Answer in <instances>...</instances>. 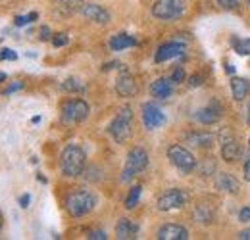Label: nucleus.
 Returning <instances> with one entry per match:
<instances>
[{
  "mask_svg": "<svg viewBox=\"0 0 250 240\" xmlns=\"http://www.w3.org/2000/svg\"><path fill=\"white\" fill-rule=\"evenodd\" d=\"M87 154L79 144H67L60 156V169L63 177H79L85 171Z\"/></svg>",
  "mask_w": 250,
  "mask_h": 240,
  "instance_id": "obj_1",
  "label": "nucleus"
},
{
  "mask_svg": "<svg viewBox=\"0 0 250 240\" xmlns=\"http://www.w3.org/2000/svg\"><path fill=\"white\" fill-rule=\"evenodd\" d=\"M96 206V196L87 188H75L65 198V210L71 217H83Z\"/></svg>",
  "mask_w": 250,
  "mask_h": 240,
  "instance_id": "obj_2",
  "label": "nucleus"
},
{
  "mask_svg": "<svg viewBox=\"0 0 250 240\" xmlns=\"http://www.w3.org/2000/svg\"><path fill=\"white\" fill-rule=\"evenodd\" d=\"M108 135L118 142L125 144L133 135V110L131 106H122L116 118L108 125Z\"/></svg>",
  "mask_w": 250,
  "mask_h": 240,
  "instance_id": "obj_3",
  "label": "nucleus"
},
{
  "mask_svg": "<svg viewBox=\"0 0 250 240\" xmlns=\"http://www.w3.org/2000/svg\"><path fill=\"white\" fill-rule=\"evenodd\" d=\"M146 167H148V154H146L145 148L135 146V148H131L129 154H127V160H125L124 171H122L120 180L122 182H129V180L135 179L141 171H145Z\"/></svg>",
  "mask_w": 250,
  "mask_h": 240,
  "instance_id": "obj_4",
  "label": "nucleus"
},
{
  "mask_svg": "<svg viewBox=\"0 0 250 240\" xmlns=\"http://www.w3.org/2000/svg\"><path fill=\"white\" fill-rule=\"evenodd\" d=\"M91 114V108L81 98H69L62 104V123L65 125H77L85 121Z\"/></svg>",
  "mask_w": 250,
  "mask_h": 240,
  "instance_id": "obj_5",
  "label": "nucleus"
},
{
  "mask_svg": "<svg viewBox=\"0 0 250 240\" xmlns=\"http://www.w3.org/2000/svg\"><path fill=\"white\" fill-rule=\"evenodd\" d=\"M185 14V2L183 0H156L152 6V16L162 21L179 20Z\"/></svg>",
  "mask_w": 250,
  "mask_h": 240,
  "instance_id": "obj_6",
  "label": "nucleus"
},
{
  "mask_svg": "<svg viewBox=\"0 0 250 240\" xmlns=\"http://www.w3.org/2000/svg\"><path fill=\"white\" fill-rule=\"evenodd\" d=\"M167 160L183 173H190L196 167V158L181 144H171L167 148Z\"/></svg>",
  "mask_w": 250,
  "mask_h": 240,
  "instance_id": "obj_7",
  "label": "nucleus"
},
{
  "mask_svg": "<svg viewBox=\"0 0 250 240\" xmlns=\"http://www.w3.org/2000/svg\"><path fill=\"white\" fill-rule=\"evenodd\" d=\"M188 196L185 190L181 188H169L166 190L160 198H158V210L160 211H171V210H179L187 204Z\"/></svg>",
  "mask_w": 250,
  "mask_h": 240,
  "instance_id": "obj_8",
  "label": "nucleus"
},
{
  "mask_svg": "<svg viewBox=\"0 0 250 240\" xmlns=\"http://www.w3.org/2000/svg\"><path fill=\"white\" fill-rule=\"evenodd\" d=\"M219 142H221V156L225 161H237L243 156V148L235 135L229 129H221L219 133Z\"/></svg>",
  "mask_w": 250,
  "mask_h": 240,
  "instance_id": "obj_9",
  "label": "nucleus"
},
{
  "mask_svg": "<svg viewBox=\"0 0 250 240\" xmlns=\"http://www.w3.org/2000/svg\"><path fill=\"white\" fill-rule=\"evenodd\" d=\"M143 123H145V127L148 131L158 129V127H162L166 123V114L158 108L156 104L146 102V104H143Z\"/></svg>",
  "mask_w": 250,
  "mask_h": 240,
  "instance_id": "obj_10",
  "label": "nucleus"
},
{
  "mask_svg": "<svg viewBox=\"0 0 250 240\" xmlns=\"http://www.w3.org/2000/svg\"><path fill=\"white\" fill-rule=\"evenodd\" d=\"M81 14H83L87 20H91L94 23H100V25H106V23H110V20H112L110 12H108L104 6L94 4V2H85L83 8H81Z\"/></svg>",
  "mask_w": 250,
  "mask_h": 240,
  "instance_id": "obj_11",
  "label": "nucleus"
},
{
  "mask_svg": "<svg viewBox=\"0 0 250 240\" xmlns=\"http://www.w3.org/2000/svg\"><path fill=\"white\" fill-rule=\"evenodd\" d=\"M183 52H185V44L177 42V40H171V42H166V44H162L158 48L156 54H154V61L156 63H164V61L183 56Z\"/></svg>",
  "mask_w": 250,
  "mask_h": 240,
  "instance_id": "obj_12",
  "label": "nucleus"
},
{
  "mask_svg": "<svg viewBox=\"0 0 250 240\" xmlns=\"http://www.w3.org/2000/svg\"><path fill=\"white\" fill-rule=\"evenodd\" d=\"M219 118H221V106L216 100L194 112V120L198 123H202V125H214V123L219 121Z\"/></svg>",
  "mask_w": 250,
  "mask_h": 240,
  "instance_id": "obj_13",
  "label": "nucleus"
},
{
  "mask_svg": "<svg viewBox=\"0 0 250 240\" xmlns=\"http://www.w3.org/2000/svg\"><path fill=\"white\" fill-rule=\"evenodd\" d=\"M158 240H187L188 239V231L183 225H177V223H166L158 229L156 233Z\"/></svg>",
  "mask_w": 250,
  "mask_h": 240,
  "instance_id": "obj_14",
  "label": "nucleus"
},
{
  "mask_svg": "<svg viewBox=\"0 0 250 240\" xmlns=\"http://www.w3.org/2000/svg\"><path fill=\"white\" fill-rule=\"evenodd\" d=\"M116 92H118L122 98H131V96H135V94L139 92L135 77H133L131 73H127L125 69L122 71V75L116 79Z\"/></svg>",
  "mask_w": 250,
  "mask_h": 240,
  "instance_id": "obj_15",
  "label": "nucleus"
},
{
  "mask_svg": "<svg viewBox=\"0 0 250 240\" xmlns=\"http://www.w3.org/2000/svg\"><path fill=\"white\" fill-rule=\"evenodd\" d=\"M139 235V225L133 221V219H127V217H122L116 225V237L120 240H133L137 239Z\"/></svg>",
  "mask_w": 250,
  "mask_h": 240,
  "instance_id": "obj_16",
  "label": "nucleus"
},
{
  "mask_svg": "<svg viewBox=\"0 0 250 240\" xmlns=\"http://www.w3.org/2000/svg\"><path fill=\"white\" fill-rule=\"evenodd\" d=\"M185 140L188 144L196 146V148H212L214 142H216V137L208 131H194V133H188Z\"/></svg>",
  "mask_w": 250,
  "mask_h": 240,
  "instance_id": "obj_17",
  "label": "nucleus"
},
{
  "mask_svg": "<svg viewBox=\"0 0 250 240\" xmlns=\"http://www.w3.org/2000/svg\"><path fill=\"white\" fill-rule=\"evenodd\" d=\"M173 92V81L171 79H166V77H160L156 79L152 85H150V94L154 98H169Z\"/></svg>",
  "mask_w": 250,
  "mask_h": 240,
  "instance_id": "obj_18",
  "label": "nucleus"
},
{
  "mask_svg": "<svg viewBox=\"0 0 250 240\" xmlns=\"http://www.w3.org/2000/svg\"><path fill=\"white\" fill-rule=\"evenodd\" d=\"M216 186L221 192H227V194H237L239 188H241V182L235 179L233 175L229 173H219L216 177Z\"/></svg>",
  "mask_w": 250,
  "mask_h": 240,
  "instance_id": "obj_19",
  "label": "nucleus"
},
{
  "mask_svg": "<svg viewBox=\"0 0 250 240\" xmlns=\"http://www.w3.org/2000/svg\"><path fill=\"white\" fill-rule=\"evenodd\" d=\"M231 92H233V98L237 102H243L250 94V81L243 79V77H233L231 79Z\"/></svg>",
  "mask_w": 250,
  "mask_h": 240,
  "instance_id": "obj_20",
  "label": "nucleus"
},
{
  "mask_svg": "<svg viewBox=\"0 0 250 240\" xmlns=\"http://www.w3.org/2000/svg\"><path fill=\"white\" fill-rule=\"evenodd\" d=\"M135 44H137V39L127 35V33H118L110 39V50H114V52H122L125 48L135 46Z\"/></svg>",
  "mask_w": 250,
  "mask_h": 240,
  "instance_id": "obj_21",
  "label": "nucleus"
},
{
  "mask_svg": "<svg viewBox=\"0 0 250 240\" xmlns=\"http://www.w3.org/2000/svg\"><path fill=\"white\" fill-rule=\"evenodd\" d=\"M54 4H56L58 12H62L63 16H69V14L81 12L85 0H54Z\"/></svg>",
  "mask_w": 250,
  "mask_h": 240,
  "instance_id": "obj_22",
  "label": "nucleus"
},
{
  "mask_svg": "<svg viewBox=\"0 0 250 240\" xmlns=\"http://www.w3.org/2000/svg\"><path fill=\"white\" fill-rule=\"evenodd\" d=\"M231 46L239 56H250V39H231Z\"/></svg>",
  "mask_w": 250,
  "mask_h": 240,
  "instance_id": "obj_23",
  "label": "nucleus"
},
{
  "mask_svg": "<svg viewBox=\"0 0 250 240\" xmlns=\"http://www.w3.org/2000/svg\"><path fill=\"white\" fill-rule=\"evenodd\" d=\"M141 192H143V186H141V184L131 186V190H129V194H127V198H125V208H127V210L137 208L139 198H141Z\"/></svg>",
  "mask_w": 250,
  "mask_h": 240,
  "instance_id": "obj_24",
  "label": "nucleus"
},
{
  "mask_svg": "<svg viewBox=\"0 0 250 240\" xmlns=\"http://www.w3.org/2000/svg\"><path fill=\"white\" fill-rule=\"evenodd\" d=\"M37 20H39V14L37 12H31L27 16H16L14 18V25L16 27H25V25H29V23L37 21Z\"/></svg>",
  "mask_w": 250,
  "mask_h": 240,
  "instance_id": "obj_25",
  "label": "nucleus"
},
{
  "mask_svg": "<svg viewBox=\"0 0 250 240\" xmlns=\"http://www.w3.org/2000/svg\"><path fill=\"white\" fill-rule=\"evenodd\" d=\"M62 89L67 90V92H81V90H85V85L79 81V79H67V81H63L62 83Z\"/></svg>",
  "mask_w": 250,
  "mask_h": 240,
  "instance_id": "obj_26",
  "label": "nucleus"
},
{
  "mask_svg": "<svg viewBox=\"0 0 250 240\" xmlns=\"http://www.w3.org/2000/svg\"><path fill=\"white\" fill-rule=\"evenodd\" d=\"M50 42L54 44V48H62V46H65L69 42V35L67 33H56V35H52Z\"/></svg>",
  "mask_w": 250,
  "mask_h": 240,
  "instance_id": "obj_27",
  "label": "nucleus"
},
{
  "mask_svg": "<svg viewBox=\"0 0 250 240\" xmlns=\"http://www.w3.org/2000/svg\"><path fill=\"white\" fill-rule=\"evenodd\" d=\"M169 79L173 81V85H177V83H183V81H185V69H183V67H175Z\"/></svg>",
  "mask_w": 250,
  "mask_h": 240,
  "instance_id": "obj_28",
  "label": "nucleus"
},
{
  "mask_svg": "<svg viewBox=\"0 0 250 240\" xmlns=\"http://www.w3.org/2000/svg\"><path fill=\"white\" fill-rule=\"evenodd\" d=\"M4 60H10V61L18 60L16 50H12V48H2V50H0V61H4Z\"/></svg>",
  "mask_w": 250,
  "mask_h": 240,
  "instance_id": "obj_29",
  "label": "nucleus"
},
{
  "mask_svg": "<svg viewBox=\"0 0 250 240\" xmlns=\"http://www.w3.org/2000/svg\"><path fill=\"white\" fill-rule=\"evenodd\" d=\"M218 4L223 10H235L239 6V0H218Z\"/></svg>",
  "mask_w": 250,
  "mask_h": 240,
  "instance_id": "obj_30",
  "label": "nucleus"
},
{
  "mask_svg": "<svg viewBox=\"0 0 250 240\" xmlns=\"http://www.w3.org/2000/svg\"><path fill=\"white\" fill-rule=\"evenodd\" d=\"M87 239H91V240H106L108 237H106V233H104V231H91V233L87 235Z\"/></svg>",
  "mask_w": 250,
  "mask_h": 240,
  "instance_id": "obj_31",
  "label": "nucleus"
},
{
  "mask_svg": "<svg viewBox=\"0 0 250 240\" xmlns=\"http://www.w3.org/2000/svg\"><path fill=\"white\" fill-rule=\"evenodd\" d=\"M20 89H23V83H21V81H14L8 89L4 90V94H12V92H16V90H20Z\"/></svg>",
  "mask_w": 250,
  "mask_h": 240,
  "instance_id": "obj_32",
  "label": "nucleus"
},
{
  "mask_svg": "<svg viewBox=\"0 0 250 240\" xmlns=\"http://www.w3.org/2000/svg\"><path fill=\"white\" fill-rule=\"evenodd\" d=\"M202 81H204V77H202V75H192V77L188 79V85H190V87H200V85H202Z\"/></svg>",
  "mask_w": 250,
  "mask_h": 240,
  "instance_id": "obj_33",
  "label": "nucleus"
},
{
  "mask_svg": "<svg viewBox=\"0 0 250 240\" xmlns=\"http://www.w3.org/2000/svg\"><path fill=\"white\" fill-rule=\"evenodd\" d=\"M41 40H52V33L46 25L41 27Z\"/></svg>",
  "mask_w": 250,
  "mask_h": 240,
  "instance_id": "obj_34",
  "label": "nucleus"
},
{
  "mask_svg": "<svg viewBox=\"0 0 250 240\" xmlns=\"http://www.w3.org/2000/svg\"><path fill=\"white\" fill-rule=\"evenodd\" d=\"M239 219H241L243 223H245V221H250V206H247V208H243V210H241Z\"/></svg>",
  "mask_w": 250,
  "mask_h": 240,
  "instance_id": "obj_35",
  "label": "nucleus"
},
{
  "mask_svg": "<svg viewBox=\"0 0 250 240\" xmlns=\"http://www.w3.org/2000/svg\"><path fill=\"white\" fill-rule=\"evenodd\" d=\"M29 202H31V196L29 194H23L21 198H20V206L25 210V208H29Z\"/></svg>",
  "mask_w": 250,
  "mask_h": 240,
  "instance_id": "obj_36",
  "label": "nucleus"
},
{
  "mask_svg": "<svg viewBox=\"0 0 250 240\" xmlns=\"http://www.w3.org/2000/svg\"><path fill=\"white\" fill-rule=\"evenodd\" d=\"M239 239H241V240H250V229L241 231V233H239Z\"/></svg>",
  "mask_w": 250,
  "mask_h": 240,
  "instance_id": "obj_37",
  "label": "nucleus"
},
{
  "mask_svg": "<svg viewBox=\"0 0 250 240\" xmlns=\"http://www.w3.org/2000/svg\"><path fill=\"white\" fill-rule=\"evenodd\" d=\"M243 177H245V180H249L250 182V160L245 163V175H243Z\"/></svg>",
  "mask_w": 250,
  "mask_h": 240,
  "instance_id": "obj_38",
  "label": "nucleus"
},
{
  "mask_svg": "<svg viewBox=\"0 0 250 240\" xmlns=\"http://www.w3.org/2000/svg\"><path fill=\"white\" fill-rule=\"evenodd\" d=\"M225 71H227V73H235V67H233L231 63H225Z\"/></svg>",
  "mask_w": 250,
  "mask_h": 240,
  "instance_id": "obj_39",
  "label": "nucleus"
},
{
  "mask_svg": "<svg viewBox=\"0 0 250 240\" xmlns=\"http://www.w3.org/2000/svg\"><path fill=\"white\" fill-rule=\"evenodd\" d=\"M2 227H4V215H2V211H0V231H2Z\"/></svg>",
  "mask_w": 250,
  "mask_h": 240,
  "instance_id": "obj_40",
  "label": "nucleus"
},
{
  "mask_svg": "<svg viewBox=\"0 0 250 240\" xmlns=\"http://www.w3.org/2000/svg\"><path fill=\"white\" fill-rule=\"evenodd\" d=\"M4 81H6V73L0 71V83H4Z\"/></svg>",
  "mask_w": 250,
  "mask_h": 240,
  "instance_id": "obj_41",
  "label": "nucleus"
},
{
  "mask_svg": "<svg viewBox=\"0 0 250 240\" xmlns=\"http://www.w3.org/2000/svg\"><path fill=\"white\" fill-rule=\"evenodd\" d=\"M247 121H249V125H250V104H249V108H247Z\"/></svg>",
  "mask_w": 250,
  "mask_h": 240,
  "instance_id": "obj_42",
  "label": "nucleus"
},
{
  "mask_svg": "<svg viewBox=\"0 0 250 240\" xmlns=\"http://www.w3.org/2000/svg\"><path fill=\"white\" fill-rule=\"evenodd\" d=\"M247 2H249V6H250V0H247Z\"/></svg>",
  "mask_w": 250,
  "mask_h": 240,
  "instance_id": "obj_43",
  "label": "nucleus"
}]
</instances>
